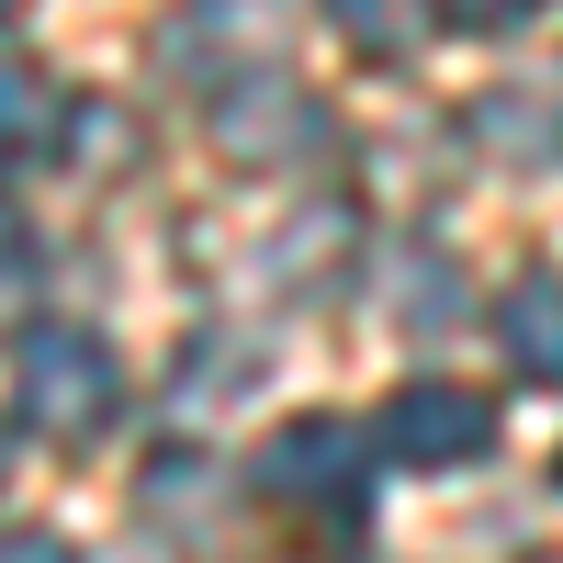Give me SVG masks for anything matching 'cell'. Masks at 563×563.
I'll return each instance as SVG.
<instances>
[{
	"instance_id": "6da1fadb",
	"label": "cell",
	"mask_w": 563,
	"mask_h": 563,
	"mask_svg": "<svg viewBox=\"0 0 563 563\" xmlns=\"http://www.w3.org/2000/svg\"><path fill=\"white\" fill-rule=\"evenodd\" d=\"M113 406H124V372H113V350L90 339V327H23V350H12V417L34 440H102Z\"/></svg>"
},
{
	"instance_id": "7a4b0ae2",
	"label": "cell",
	"mask_w": 563,
	"mask_h": 563,
	"mask_svg": "<svg viewBox=\"0 0 563 563\" xmlns=\"http://www.w3.org/2000/svg\"><path fill=\"white\" fill-rule=\"evenodd\" d=\"M372 440H384V462H406V474H462V462H485V451H496V406H485L474 384H440V372H417L406 395H384Z\"/></svg>"
},
{
	"instance_id": "3957f363",
	"label": "cell",
	"mask_w": 563,
	"mask_h": 563,
	"mask_svg": "<svg viewBox=\"0 0 563 563\" xmlns=\"http://www.w3.org/2000/svg\"><path fill=\"white\" fill-rule=\"evenodd\" d=\"M260 496H271V507H316V519L361 530V440L339 429V417H294V429H271Z\"/></svg>"
},
{
	"instance_id": "277c9868",
	"label": "cell",
	"mask_w": 563,
	"mask_h": 563,
	"mask_svg": "<svg viewBox=\"0 0 563 563\" xmlns=\"http://www.w3.org/2000/svg\"><path fill=\"white\" fill-rule=\"evenodd\" d=\"M474 147L507 158V169H552V158H563V57L474 90Z\"/></svg>"
},
{
	"instance_id": "5b68a950",
	"label": "cell",
	"mask_w": 563,
	"mask_h": 563,
	"mask_svg": "<svg viewBox=\"0 0 563 563\" xmlns=\"http://www.w3.org/2000/svg\"><path fill=\"white\" fill-rule=\"evenodd\" d=\"M496 339H507V361H519L530 384H563V282L552 271H530V282L496 294Z\"/></svg>"
},
{
	"instance_id": "8992f818",
	"label": "cell",
	"mask_w": 563,
	"mask_h": 563,
	"mask_svg": "<svg viewBox=\"0 0 563 563\" xmlns=\"http://www.w3.org/2000/svg\"><path fill=\"white\" fill-rule=\"evenodd\" d=\"M305 135H316V113L294 102V90H225L214 102V147L225 158H294Z\"/></svg>"
},
{
	"instance_id": "52a82bcc",
	"label": "cell",
	"mask_w": 563,
	"mask_h": 563,
	"mask_svg": "<svg viewBox=\"0 0 563 563\" xmlns=\"http://www.w3.org/2000/svg\"><path fill=\"white\" fill-rule=\"evenodd\" d=\"M327 23H339L361 57H406L417 45V0H327Z\"/></svg>"
},
{
	"instance_id": "ba28073f",
	"label": "cell",
	"mask_w": 563,
	"mask_h": 563,
	"mask_svg": "<svg viewBox=\"0 0 563 563\" xmlns=\"http://www.w3.org/2000/svg\"><path fill=\"white\" fill-rule=\"evenodd\" d=\"M34 147H57V90H45L34 68H12V158L34 169Z\"/></svg>"
},
{
	"instance_id": "9c48e42d",
	"label": "cell",
	"mask_w": 563,
	"mask_h": 563,
	"mask_svg": "<svg viewBox=\"0 0 563 563\" xmlns=\"http://www.w3.org/2000/svg\"><path fill=\"white\" fill-rule=\"evenodd\" d=\"M203 34H238V45H271L282 34V0H192Z\"/></svg>"
},
{
	"instance_id": "30bf717a",
	"label": "cell",
	"mask_w": 563,
	"mask_h": 563,
	"mask_svg": "<svg viewBox=\"0 0 563 563\" xmlns=\"http://www.w3.org/2000/svg\"><path fill=\"white\" fill-rule=\"evenodd\" d=\"M429 12H440L451 34H507V23H530L541 0H429Z\"/></svg>"
}]
</instances>
